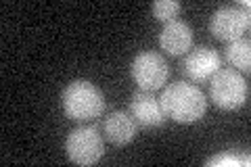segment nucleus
<instances>
[{
  "mask_svg": "<svg viewBox=\"0 0 251 167\" xmlns=\"http://www.w3.org/2000/svg\"><path fill=\"white\" fill-rule=\"evenodd\" d=\"M249 13L239 6H222L214 13L209 21V31L222 42H234L243 38V31L249 29Z\"/></svg>",
  "mask_w": 251,
  "mask_h": 167,
  "instance_id": "423d86ee",
  "label": "nucleus"
},
{
  "mask_svg": "<svg viewBox=\"0 0 251 167\" xmlns=\"http://www.w3.org/2000/svg\"><path fill=\"white\" fill-rule=\"evenodd\" d=\"M205 165H249V157H230V155H220L214 159H207Z\"/></svg>",
  "mask_w": 251,
  "mask_h": 167,
  "instance_id": "ddd939ff",
  "label": "nucleus"
},
{
  "mask_svg": "<svg viewBox=\"0 0 251 167\" xmlns=\"http://www.w3.org/2000/svg\"><path fill=\"white\" fill-rule=\"evenodd\" d=\"M130 73L140 90L153 92V90L163 88V84L168 82L170 67L159 52L147 50V52H140L134 57V61H132V65H130Z\"/></svg>",
  "mask_w": 251,
  "mask_h": 167,
  "instance_id": "39448f33",
  "label": "nucleus"
},
{
  "mask_svg": "<svg viewBox=\"0 0 251 167\" xmlns=\"http://www.w3.org/2000/svg\"><path fill=\"white\" fill-rule=\"evenodd\" d=\"M159 46L168 54H174V57L188 52L193 48V29H191V25L184 23V21H178V19L166 23L163 29H161V34H159Z\"/></svg>",
  "mask_w": 251,
  "mask_h": 167,
  "instance_id": "1a4fd4ad",
  "label": "nucleus"
},
{
  "mask_svg": "<svg viewBox=\"0 0 251 167\" xmlns=\"http://www.w3.org/2000/svg\"><path fill=\"white\" fill-rule=\"evenodd\" d=\"M249 84L237 69H220L209 84V98L224 111H237L247 102Z\"/></svg>",
  "mask_w": 251,
  "mask_h": 167,
  "instance_id": "7ed1b4c3",
  "label": "nucleus"
},
{
  "mask_svg": "<svg viewBox=\"0 0 251 167\" xmlns=\"http://www.w3.org/2000/svg\"><path fill=\"white\" fill-rule=\"evenodd\" d=\"M224 54H226V61H228L232 67L245 71V73L251 69V46H249V40L239 38V40H234V42H228Z\"/></svg>",
  "mask_w": 251,
  "mask_h": 167,
  "instance_id": "9b49d317",
  "label": "nucleus"
},
{
  "mask_svg": "<svg viewBox=\"0 0 251 167\" xmlns=\"http://www.w3.org/2000/svg\"><path fill=\"white\" fill-rule=\"evenodd\" d=\"M138 123L132 117V113L126 111H113L111 115L105 119V136L115 146H126L136 138Z\"/></svg>",
  "mask_w": 251,
  "mask_h": 167,
  "instance_id": "9d476101",
  "label": "nucleus"
},
{
  "mask_svg": "<svg viewBox=\"0 0 251 167\" xmlns=\"http://www.w3.org/2000/svg\"><path fill=\"white\" fill-rule=\"evenodd\" d=\"M180 9L182 6H180L178 0H157V2H153V15L157 21H166V23L174 21Z\"/></svg>",
  "mask_w": 251,
  "mask_h": 167,
  "instance_id": "f8f14e48",
  "label": "nucleus"
},
{
  "mask_svg": "<svg viewBox=\"0 0 251 167\" xmlns=\"http://www.w3.org/2000/svg\"><path fill=\"white\" fill-rule=\"evenodd\" d=\"M65 150L72 163L94 165L103 159L105 144H103V138H100L99 130L94 125H86V128H75L69 132Z\"/></svg>",
  "mask_w": 251,
  "mask_h": 167,
  "instance_id": "20e7f679",
  "label": "nucleus"
},
{
  "mask_svg": "<svg viewBox=\"0 0 251 167\" xmlns=\"http://www.w3.org/2000/svg\"><path fill=\"white\" fill-rule=\"evenodd\" d=\"M159 105L163 109L166 117L174 119L178 123H195L205 115L207 111V98L197 86L176 82L170 84L161 92Z\"/></svg>",
  "mask_w": 251,
  "mask_h": 167,
  "instance_id": "f257e3e1",
  "label": "nucleus"
},
{
  "mask_svg": "<svg viewBox=\"0 0 251 167\" xmlns=\"http://www.w3.org/2000/svg\"><path fill=\"white\" fill-rule=\"evenodd\" d=\"M63 111L74 121H92L103 115L105 96L92 82L86 79H74L65 86L61 94Z\"/></svg>",
  "mask_w": 251,
  "mask_h": 167,
  "instance_id": "f03ea898",
  "label": "nucleus"
},
{
  "mask_svg": "<svg viewBox=\"0 0 251 167\" xmlns=\"http://www.w3.org/2000/svg\"><path fill=\"white\" fill-rule=\"evenodd\" d=\"M222 69V57L220 52L214 50L211 46H197L186 54L184 61V73L193 82H205L211 79L214 73Z\"/></svg>",
  "mask_w": 251,
  "mask_h": 167,
  "instance_id": "0eeeda50",
  "label": "nucleus"
},
{
  "mask_svg": "<svg viewBox=\"0 0 251 167\" xmlns=\"http://www.w3.org/2000/svg\"><path fill=\"white\" fill-rule=\"evenodd\" d=\"M130 113L132 117L136 119L138 125H143V128H161L163 121H166V113H163V109L159 105V100H157L151 92H136L134 96H132V102H130Z\"/></svg>",
  "mask_w": 251,
  "mask_h": 167,
  "instance_id": "6e6552de",
  "label": "nucleus"
}]
</instances>
